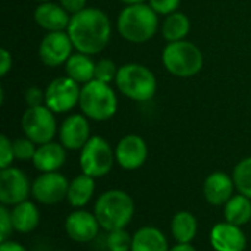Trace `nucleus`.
Listing matches in <instances>:
<instances>
[{
	"label": "nucleus",
	"mask_w": 251,
	"mask_h": 251,
	"mask_svg": "<svg viewBox=\"0 0 251 251\" xmlns=\"http://www.w3.org/2000/svg\"><path fill=\"white\" fill-rule=\"evenodd\" d=\"M159 26L157 13L146 3L128 4L118 16V32L131 43H146Z\"/></svg>",
	"instance_id": "nucleus-3"
},
{
	"label": "nucleus",
	"mask_w": 251,
	"mask_h": 251,
	"mask_svg": "<svg viewBox=\"0 0 251 251\" xmlns=\"http://www.w3.org/2000/svg\"><path fill=\"white\" fill-rule=\"evenodd\" d=\"M10 213H12L13 229L18 234H24V235L31 234L40 225V219H41L40 209L31 200H25L10 207Z\"/></svg>",
	"instance_id": "nucleus-20"
},
{
	"label": "nucleus",
	"mask_w": 251,
	"mask_h": 251,
	"mask_svg": "<svg viewBox=\"0 0 251 251\" xmlns=\"http://www.w3.org/2000/svg\"><path fill=\"white\" fill-rule=\"evenodd\" d=\"M32 182L26 174L16 168L9 166L0 169V203L7 207H13L31 196Z\"/></svg>",
	"instance_id": "nucleus-11"
},
{
	"label": "nucleus",
	"mask_w": 251,
	"mask_h": 251,
	"mask_svg": "<svg viewBox=\"0 0 251 251\" xmlns=\"http://www.w3.org/2000/svg\"><path fill=\"white\" fill-rule=\"evenodd\" d=\"M169 243L162 229L146 225L132 234L131 251H169Z\"/></svg>",
	"instance_id": "nucleus-21"
},
{
	"label": "nucleus",
	"mask_w": 251,
	"mask_h": 251,
	"mask_svg": "<svg viewBox=\"0 0 251 251\" xmlns=\"http://www.w3.org/2000/svg\"><path fill=\"white\" fill-rule=\"evenodd\" d=\"M10 68H12V54L6 49H1L0 50V75L4 76Z\"/></svg>",
	"instance_id": "nucleus-36"
},
{
	"label": "nucleus",
	"mask_w": 251,
	"mask_h": 251,
	"mask_svg": "<svg viewBox=\"0 0 251 251\" xmlns=\"http://www.w3.org/2000/svg\"><path fill=\"white\" fill-rule=\"evenodd\" d=\"M118 90L134 101H149L156 94L157 82L154 74L138 63H128L118 69L115 79Z\"/></svg>",
	"instance_id": "nucleus-6"
},
{
	"label": "nucleus",
	"mask_w": 251,
	"mask_h": 251,
	"mask_svg": "<svg viewBox=\"0 0 251 251\" xmlns=\"http://www.w3.org/2000/svg\"><path fill=\"white\" fill-rule=\"evenodd\" d=\"M209 241L215 251H246L247 249V235L243 226L226 221L212 226Z\"/></svg>",
	"instance_id": "nucleus-15"
},
{
	"label": "nucleus",
	"mask_w": 251,
	"mask_h": 251,
	"mask_svg": "<svg viewBox=\"0 0 251 251\" xmlns=\"http://www.w3.org/2000/svg\"><path fill=\"white\" fill-rule=\"evenodd\" d=\"M13 232H15V229H13L10 207L1 204L0 206V243L10 240Z\"/></svg>",
	"instance_id": "nucleus-31"
},
{
	"label": "nucleus",
	"mask_w": 251,
	"mask_h": 251,
	"mask_svg": "<svg viewBox=\"0 0 251 251\" xmlns=\"http://www.w3.org/2000/svg\"><path fill=\"white\" fill-rule=\"evenodd\" d=\"M118 69L115 62L110 59H101L99 62H96V68H94V79L110 84L112 81L116 79L118 75Z\"/></svg>",
	"instance_id": "nucleus-30"
},
{
	"label": "nucleus",
	"mask_w": 251,
	"mask_h": 251,
	"mask_svg": "<svg viewBox=\"0 0 251 251\" xmlns=\"http://www.w3.org/2000/svg\"><path fill=\"white\" fill-rule=\"evenodd\" d=\"M13 160H15L13 144L6 135H1L0 137V169H6L12 166Z\"/></svg>",
	"instance_id": "nucleus-32"
},
{
	"label": "nucleus",
	"mask_w": 251,
	"mask_h": 251,
	"mask_svg": "<svg viewBox=\"0 0 251 251\" xmlns=\"http://www.w3.org/2000/svg\"><path fill=\"white\" fill-rule=\"evenodd\" d=\"M224 218L226 222L238 226L251 224V199L235 193L224 206Z\"/></svg>",
	"instance_id": "nucleus-24"
},
{
	"label": "nucleus",
	"mask_w": 251,
	"mask_h": 251,
	"mask_svg": "<svg viewBox=\"0 0 251 251\" xmlns=\"http://www.w3.org/2000/svg\"><path fill=\"white\" fill-rule=\"evenodd\" d=\"M199 232V221L188 210L176 212L171 219V234L178 244H191Z\"/></svg>",
	"instance_id": "nucleus-23"
},
{
	"label": "nucleus",
	"mask_w": 251,
	"mask_h": 251,
	"mask_svg": "<svg viewBox=\"0 0 251 251\" xmlns=\"http://www.w3.org/2000/svg\"><path fill=\"white\" fill-rule=\"evenodd\" d=\"M94 193L96 179L81 172L69 182L66 201L71 204L72 209H85V206L91 203Z\"/></svg>",
	"instance_id": "nucleus-22"
},
{
	"label": "nucleus",
	"mask_w": 251,
	"mask_h": 251,
	"mask_svg": "<svg viewBox=\"0 0 251 251\" xmlns=\"http://www.w3.org/2000/svg\"><path fill=\"white\" fill-rule=\"evenodd\" d=\"M34 19L37 25L47 32L65 31L71 21V13L63 9L62 4L53 1L40 3L34 10Z\"/></svg>",
	"instance_id": "nucleus-18"
},
{
	"label": "nucleus",
	"mask_w": 251,
	"mask_h": 251,
	"mask_svg": "<svg viewBox=\"0 0 251 251\" xmlns=\"http://www.w3.org/2000/svg\"><path fill=\"white\" fill-rule=\"evenodd\" d=\"M169 251H199L193 244H175L174 247H171Z\"/></svg>",
	"instance_id": "nucleus-38"
},
{
	"label": "nucleus",
	"mask_w": 251,
	"mask_h": 251,
	"mask_svg": "<svg viewBox=\"0 0 251 251\" xmlns=\"http://www.w3.org/2000/svg\"><path fill=\"white\" fill-rule=\"evenodd\" d=\"M125 4H138V3H144L146 0H121Z\"/></svg>",
	"instance_id": "nucleus-39"
},
{
	"label": "nucleus",
	"mask_w": 251,
	"mask_h": 251,
	"mask_svg": "<svg viewBox=\"0 0 251 251\" xmlns=\"http://www.w3.org/2000/svg\"><path fill=\"white\" fill-rule=\"evenodd\" d=\"M232 179L237 193L251 199V156L235 165L232 171Z\"/></svg>",
	"instance_id": "nucleus-27"
},
{
	"label": "nucleus",
	"mask_w": 251,
	"mask_h": 251,
	"mask_svg": "<svg viewBox=\"0 0 251 251\" xmlns=\"http://www.w3.org/2000/svg\"><path fill=\"white\" fill-rule=\"evenodd\" d=\"M13 144V153L15 159L21 162H29L34 159V154L37 151V144L29 140L28 137H21L12 141Z\"/></svg>",
	"instance_id": "nucleus-29"
},
{
	"label": "nucleus",
	"mask_w": 251,
	"mask_h": 251,
	"mask_svg": "<svg viewBox=\"0 0 251 251\" xmlns=\"http://www.w3.org/2000/svg\"><path fill=\"white\" fill-rule=\"evenodd\" d=\"M66 32L74 49L82 54H97L104 50L110 40L112 25L107 15L97 7H85L71 15Z\"/></svg>",
	"instance_id": "nucleus-1"
},
{
	"label": "nucleus",
	"mask_w": 251,
	"mask_h": 251,
	"mask_svg": "<svg viewBox=\"0 0 251 251\" xmlns=\"http://www.w3.org/2000/svg\"><path fill=\"white\" fill-rule=\"evenodd\" d=\"M162 62L169 74L179 78H190L201 71L204 59L194 43L181 40L168 43L162 53Z\"/></svg>",
	"instance_id": "nucleus-5"
},
{
	"label": "nucleus",
	"mask_w": 251,
	"mask_h": 251,
	"mask_svg": "<svg viewBox=\"0 0 251 251\" xmlns=\"http://www.w3.org/2000/svg\"><path fill=\"white\" fill-rule=\"evenodd\" d=\"M60 4L63 6V9L66 12L74 15V13H78L85 9L87 0H60Z\"/></svg>",
	"instance_id": "nucleus-35"
},
{
	"label": "nucleus",
	"mask_w": 251,
	"mask_h": 251,
	"mask_svg": "<svg viewBox=\"0 0 251 251\" xmlns=\"http://www.w3.org/2000/svg\"><path fill=\"white\" fill-rule=\"evenodd\" d=\"M21 128L24 135L32 140L37 146L50 143L57 134L54 112H51L46 104L28 107L21 118Z\"/></svg>",
	"instance_id": "nucleus-8"
},
{
	"label": "nucleus",
	"mask_w": 251,
	"mask_h": 251,
	"mask_svg": "<svg viewBox=\"0 0 251 251\" xmlns=\"http://www.w3.org/2000/svg\"><path fill=\"white\" fill-rule=\"evenodd\" d=\"M90 138V124L85 115H71L59 128V141L66 150H81Z\"/></svg>",
	"instance_id": "nucleus-16"
},
{
	"label": "nucleus",
	"mask_w": 251,
	"mask_h": 251,
	"mask_svg": "<svg viewBox=\"0 0 251 251\" xmlns=\"http://www.w3.org/2000/svg\"><path fill=\"white\" fill-rule=\"evenodd\" d=\"M0 251H28L26 247L18 241H12V240H7V241H3L0 243Z\"/></svg>",
	"instance_id": "nucleus-37"
},
{
	"label": "nucleus",
	"mask_w": 251,
	"mask_h": 251,
	"mask_svg": "<svg viewBox=\"0 0 251 251\" xmlns=\"http://www.w3.org/2000/svg\"><path fill=\"white\" fill-rule=\"evenodd\" d=\"M69 179L60 172H44L32 181L31 197L43 206H54L66 200Z\"/></svg>",
	"instance_id": "nucleus-9"
},
{
	"label": "nucleus",
	"mask_w": 251,
	"mask_h": 251,
	"mask_svg": "<svg viewBox=\"0 0 251 251\" xmlns=\"http://www.w3.org/2000/svg\"><path fill=\"white\" fill-rule=\"evenodd\" d=\"M35 1H40V3H44V1H50V0H35Z\"/></svg>",
	"instance_id": "nucleus-40"
},
{
	"label": "nucleus",
	"mask_w": 251,
	"mask_h": 251,
	"mask_svg": "<svg viewBox=\"0 0 251 251\" xmlns=\"http://www.w3.org/2000/svg\"><path fill=\"white\" fill-rule=\"evenodd\" d=\"M72 49L74 44L68 32L54 31L44 35L38 47V54L46 66L56 68L68 62V59L72 56Z\"/></svg>",
	"instance_id": "nucleus-13"
},
{
	"label": "nucleus",
	"mask_w": 251,
	"mask_h": 251,
	"mask_svg": "<svg viewBox=\"0 0 251 251\" xmlns=\"http://www.w3.org/2000/svg\"><path fill=\"white\" fill-rule=\"evenodd\" d=\"M79 107L88 119L101 122L116 113L118 99L109 84L93 79L81 87Z\"/></svg>",
	"instance_id": "nucleus-4"
},
{
	"label": "nucleus",
	"mask_w": 251,
	"mask_h": 251,
	"mask_svg": "<svg viewBox=\"0 0 251 251\" xmlns=\"http://www.w3.org/2000/svg\"><path fill=\"white\" fill-rule=\"evenodd\" d=\"M190 26H191V24L185 13L174 12L166 16L163 26H162V34H163L165 40H168L169 43L181 41V40H185V37L188 35Z\"/></svg>",
	"instance_id": "nucleus-26"
},
{
	"label": "nucleus",
	"mask_w": 251,
	"mask_h": 251,
	"mask_svg": "<svg viewBox=\"0 0 251 251\" xmlns=\"http://www.w3.org/2000/svg\"><path fill=\"white\" fill-rule=\"evenodd\" d=\"M149 6L157 13V15H171L176 12L179 7L181 0H147Z\"/></svg>",
	"instance_id": "nucleus-33"
},
{
	"label": "nucleus",
	"mask_w": 251,
	"mask_h": 251,
	"mask_svg": "<svg viewBox=\"0 0 251 251\" xmlns=\"http://www.w3.org/2000/svg\"><path fill=\"white\" fill-rule=\"evenodd\" d=\"M25 101L28 107H35V106H43L46 103V94L37 87H29L25 91Z\"/></svg>",
	"instance_id": "nucleus-34"
},
{
	"label": "nucleus",
	"mask_w": 251,
	"mask_h": 251,
	"mask_svg": "<svg viewBox=\"0 0 251 251\" xmlns=\"http://www.w3.org/2000/svg\"><path fill=\"white\" fill-rule=\"evenodd\" d=\"M94 68L96 63L90 59L88 54H82V53L72 54L65 63L66 76L82 85L94 79Z\"/></svg>",
	"instance_id": "nucleus-25"
},
{
	"label": "nucleus",
	"mask_w": 251,
	"mask_h": 251,
	"mask_svg": "<svg viewBox=\"0 0 251 251\" xmlns=\"http://www.w3.org/2000/svg\"><path fill=\"white\" fill-rule=\"evenodd\" d=\"M107 251H131L132 246V235L126 229H118L107 232L104 241Z\"/></svg>",
	"instance_id": "nucleus-28"
},
{
	"label": "nucleus",
	"mask_w": 251,
	"mask_h": 251,
	"mask_svg": "<svg viewBox=\"0 0 251 251\" xmlns=\"http://www.w3.org/2000/svg\"><path fill=\"white\" fill-rule=\"evenodd\" d=\"M46 106L54 113H66L79 104L81 87L69 76L54 78L46 88Z\"/></svg>",
	"instance_id": "nucleus-10"
},
{
	"label": "nucleus",
	"mask_w": 251,
	"mask_h": 251,
	"mask_svg": "<svg viewBox=\"0 0 251 251\" xmlns=\"http://www.w3.org/2000/svg\"><path fill=\"white\" fill-rule=\"evenodd\" d=\"M31 162L40 174L59 172L66 162V149L56 141L37 146V151Z\"/></svg>",
	"instance_id": "nucleus-19"
},
{
	"label": "nucleus",
	"mask_w": 251,
	"mask_h": 251,
	"mask_svg": "<svg viewBox=\"0 0 251 251\" xmlns=\"http://www.w3.org/2000/svg\"><path fill=\"white\" fill-rule=\"evenodd\" d=\"M235 184L232 175L222 171H215L209 174L203 182L204 200L215 207H224L226 201L235 194Z\"/></svg>",
	"instance_id": "nucleus-17"
},
{
	"label": "nucleus",
	"mask_w": 251,
	"mask_h": 251,
	"mask_svg": "<svg viewBox=\"0 0 251 251\" xmlns=\"http://www.w3.org/2000/svg\"><path fill=\"white\" fill-rule=\"evenodd\" d=\"M68 238L76 244H88L99 237L101 229L94 212L85 209H74L63 222Z\"/></svg>",
	"instance_id": "nucleus-12"
},
{
	"label": "nucleus",
	"mask_w": 251,
	"mask_h": 251,
	"mask_svg": "<svg viewBox=\"0 0 251 251\" xmlns=\"http://www.w3.org/2000/svg\"><path fill=\"white\" fill-rule=\"evenodd\" d=\"M115 162V149L100 135H93L79 150L81 172L94 179L109 175Z\"/></svg>",
	"instance_id": "nucleus-7"
},
{
	"label": "nucleus",
	"mask_w": 251,
	"mask_h": 251,
	"mask_svg": "<svg viewBox=\"0 0 251 251\" xmlns=\"http://www.w3.org/2000/svg\"><path fill=\"white\" fill-rule=\"evenodd\" d=\"M149 156V149L143 137L137 134H128L122 137L115 147L116 163L125 171L140 169Z\"/></svg>",
	"instance_id": "nucleus-14"
},
{
	"label": "nucleus",
	"mask_w": 251,
	"mask_h": 251,
	"mask_svg": "<svg viewBox=\"0 0 251 251\" xmlns=\"http://www.w3.org/2000/svg\"><path fill=\"white\" fill-rule=\"evenodd\" d=\"M57 251H65V250H57Z\"/></svg>",
	"instance_id": "nucleus-41"
},
{
	"label": "nucleus",
	"mask_w": 251,
	"mask_h": 251,
	"mask_svg": "<svg viewBox=\"0 0 251 251\" xmlns=\"http://www.w3.org/2000/svg\"><path fill=\"white\" fill-rule=\"evenodd\" d=\"M93 212L103 231L112 232L126 229V226L132 222L135 203L126 191L112 188L101 193L96 199Z\"/></svg>",
	"instance_id": "nucleus-2"
}]
</instances>
